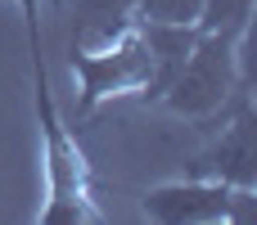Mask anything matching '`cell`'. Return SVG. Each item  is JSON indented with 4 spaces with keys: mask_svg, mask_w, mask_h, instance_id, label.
<instances>
[{
    "mask_svg": "<svg viewBox=\"0 0 257 225\" xmlns=\"http://www.w3.org/2000/svg\"><path fill=\"white\" fill-rule=\"evenodd\" d=\"M27 23V50H32V104H36V126H41V149H45V207L36 212L41 225H86L99 221L95 189H90V162L77 144V131L63 126L50 72H45V50H41V18Z\"/></svg>",
    "mask_w": 257,
    "mask_h": 225,
    "instance_id": "cell-1",
    "label": "cell"
},
{
    "mask_svg": "<svg viewBox=\"0 0 257 225\" xmlns=\"http://www.w3.org/2000/svg\"><path fill=\"white\" fill-rule=\"evenodd\" d=\"M244 45L248 41H226V36H212V32H199L194 36V45H190V54H185V63H181V72H176V81L163 90V108L167 113H176V117H185V122H212L221 108H226V99L244 86V81H253L248 77V54H244Z\"/></svg>",
    "mask_w": 257,
    "mask_h": 225,
    "instance_id": "cell-2",
    "label": "cell"
},
{
    "mask_svg": "<svg viewBox=\"0 0 257 225\" xmlns=\"http://www.w3.org/2000/svg\"><path fill=\"white\" fill-rule=\"evenodd\" d=\"M68 68L77 77V122H86L104 99L145 95V86H149V45L140 36V23L131 18L99 50L68 45Z\"/></svg>",
    "mask_w": 257,
    "mask_h": 225,
    "instance_id": "cell-3",
    "label": "cell"
},
{
    "mask_svg": "<svg viewBox=\"0 0 257 225\" xmlns=\"http://www.w3.org/2000/svg\"><path fill=\"white\" fill-rule=\"evenodd\" d=\"M253 203H257V189L185 176V180L154 185L140 198V212L154 225H244L253 216Z\"/></svg>",
    "mask_w": 257,
    "mask_h": 225,
    "instance_id": "cell-4",
    "label": "cell"
},
{
    "mask_svg": "<svg viewBox=\"0 0 257 225\" xmlns=\"http://www.w3.org/2000/svg\"><path fill=\"white\" fill-rule=\"evenodd\" d=\"M248 90H253V81H244L212 122H203V126H221V135L190 162V176L257 189V108Z\"/></svg>",
    "mask_w": 257,
    "mask_h": 225,
    "instance_id": "cell-5",
    "label": "cell"
},
{
    "mask_svg": "<svg viewBox=\"0 0 257 225\" xmlns=\"http://www.w3.org/2000/svg\"><path fill=\"white\" fill-rule=\"evenodd\" d=\"M140 36H145V45H149V86H145V104H158L163 99V90L176 81V72H181V63H185V54H190V45H194V36H199V27H176V23H140Z\"/></svg>",
    "mask_w": 257,
    "mask_h": 225,
    "instance_id": "cell-6",
    "label": "cell"
},
{
    "mask_svg": "<svg viewBox=\"0 0 257 225\" xmlns=\"http://www.w3.org/2000/svg\"><path fill=\"white\" fill-rule=\"evenodd\" d=\"M68 5V45L95 36V41H113L131 18H136V0H63Z\"/></svg>",
    "mask_w": 257,
    "mask_h": 225,
    "instance_id": "cell-7",
    "label": "cell"
},
{
    "mask_svg": "<svg viewBox=\"0 0 257 225\" xmlns=\"http://www.w3.org/2000/svg\"><path fill=\"white\" fill-rule=\"evenodd\" d=\"M253 14H257V0H203L194 27L212 32V36H226V41H248Z\"/></svg>",
    "mask_w": 257,
    "mask_h": 225,
    "instance_id": "cell-8",
    "label": "cell"
},
{
    "mask_svg": "<svg viewBox=\"0 0 257 225\" xmlns=\"http://www.w3.org/2000/svg\"><path fill=\"white\" fill-rule=\"evenodd\" d=\"M203 0H136V23H176L194 27Z\"/></svg>",
    "mask_w": 257,
    "mask_h": 225,
    "instance_id": "cell-9",
    "label": "cell"
},
{
    "mask_svg": "<svg viewBox=\"0 0 257 225\" xmlns=\"http://www.w3.org/2000/svg\"><path fill=\"white\" fill-rule=\"evenodd\" d=\"M23 5V18H41V0H18Z\"/></svg>",
    "mask_w": 257,
    "mask_h": 225,
    "instance_id": "cell-10",
    "label": "cell"
}]
</instances>
